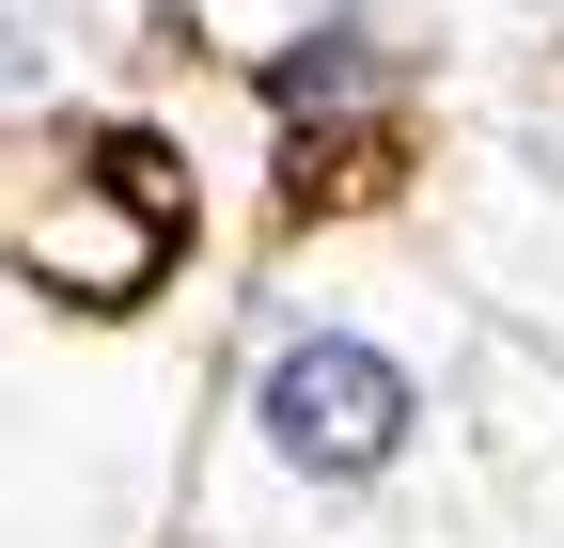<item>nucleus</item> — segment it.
<instances>
[{
    "label": "nucleus",
    "instance_id": "obj_1",
    "mask_svg": "<svg viewBox=\"0 0 564 548\" xmlns=\"http://www.w3.org/2000/svg\"><path fill=\"white\" fill-rule=\"evenodd\" d=\"M173 548H564V361L408 220L299 235L220 298Z\"/></svg>",
    "mask_w": 564,
    "mask_h": 548
},
{
    "label": "nucleus",
    "instance_id": "obj_2",
    "mask_svg": "<svg viewBox=\"0 0 564 548\" xmlns=\"http://www.w3.org/2000/svg\"><path fill=\"white\" fill-rule=\"evenodd\" d=\"M204 346L220 314L158 329H0V548H173Z\"/></svg>",
    "mask_w": 564,
    "mask_h": 548
},
{
    "label": "nucleus",
    "instance_id": "obj_3",
    "mask_svg": "<svg viewBox=\"0 0 564 548\" xmlns=\"http://www.w3.org/2000/svg\"><path fill=\"white\" fill-rule=\"evenodd\" d=\"M204 266V173L158 110L79 95L0 142V298L47 314V329H158L204 314L188 298Z\"/></svg>",
    "mask_w": 564,
    "mask_h": 548
},
{
    "label": "nucleus",
    "instance_id": "obj_4",
    "mask_svg": "<svg viewBox=\"0 0 564 548\" xmlns=\"http://www.w3.org/2000/svg\"><path fill=\"white\" fill-rule=\"evenodd\" d=\"M408 235L564 361V17L455 63V110L408 142Z\"/></svg>",
    "mask_w": 564,
    "mask_h": 548
},
{
    "label": "nucleus",
    "instance_id": "obj_5",
    "mask_svg": "<svg viewBox=\"0 0 564 548\" xmlns=\"http://www.w3.org/2000/svg\"><path fill=\"white\" fill-rule=\"evenodd\" d=\"M126 47H141V0H0V142L110 95Z\"/></svg>",
    "mask_w": 564,
    "mask_h": 548
},
{
    "label": "nucleus",
    "instance_id": "obj_6",
    "mask_svg": "<svg viewBox=\"0 0 564 548\" xmlns=\"http://www.w3.org/2000/svg\"><path fill=\"white\" fill-rule=\"evenodd\" d=\"M408 79H455V63H486V47H518V32H549L564 0H345Z\"/></svg>",
    "mask_w": 564,
    "mask_h": 548
},
{
    "label": "nucleus",
    "instance_id": "obj_7",
    "mask_svg": "<svg viewBox=\"0 0 564 548\" xmlns=\"http://www.w3.org/2000/svg\"><path fill=\"white\" fill-rule=\"evenodd\" d=\"M0 329H17V298H0Z\"/></svg>",
    "mask_w": 564,
    "mask_h": 548
}]
</instances>
